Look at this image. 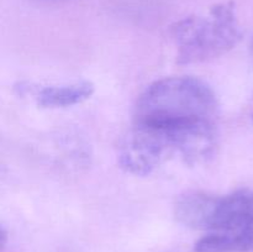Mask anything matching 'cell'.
Wrapping results in <instances>:
<instances>
[{
	"label": "cell",
	"mask_w": 253,
	"mask_h": 252,
	"mask_svg": "<svg viewBox=\"0 0 253 252\" xmlns=\"http://www.w3.org/2000/svg\"><path fill=\"white\" fill-rule=\"evenodd\" d=\"M178 64H194L222 56L242 39L232 2H220L207 14L190 15L170 27Z\"/></svg>",
	"instance_id": "3"
},
{
	"label": "cell",
	"mask_w": 253,
	"mask_h": 252,
	"mask_svg": "<svg viewBox=\"0 0 253 252\" xmlns=\"http://www.w3.org/2000/svg\"><path fill=\"white\" fill-rule=\"evenodd\" d=\"M219 104L212 89L194 77L153 82L138 98L135 124L216 125Z\"/></svg>",
	"instance_id": "2"
},
{
	"label": "cell",
	"mask_w": 253,
	"mask_h": 252,
	"mask_svg": "<svg viewBox=\"0 0 253 252\" xmlns=\"http://www.w3.org/2000/svg\"><path fill=\"white\" fill-rule=\"evenodd\" d=\"M32 89L35 100L42 108H68L88 100L95 86L89 81H81L63 85L37 86Z\"/></svg>",
	"instance_id": "5"
},
{
	"label": "cell",
	"mask_w": 253,
	"mask_h": 252,
	"mask_svg": "<svg viewBox=\"0 0 253 252\" xmlns=\"http://www.w3.org/2000/svg\"><path fill=\"white\" fill-rule=\"evenodd\" d=\"M252 53H253V39H252Z\"/></svg>",
	"instance_id": "8"
},
{
	"label": "cell",
	"mask_w": 253,
	"mask_h": 252,
	"mask_svg": "<svg viewBox=\"0 0 253 252\" xmlns=\"http://www.w3.org/2000/svg\"><path fill=\"white\" fill-rule=\"evenodd\" d=\"M216 146V125H145L133 123L120 152V165L135 175H148L173 157L187 165L205 161Z\"/></svg>",
	"instance_id": "1"
},
{
	"label": "cell",
	"mask_w": 253,
	"mask_h": 252,
	"mask_svg": "<svg viewBox=\"0 0 253 252\" xmlns=\"http://www.w3.org/2000/svg\"><path fill=\"white\" fill-rule=\"evenodd\" d=\"M253 225V190L216 197L207 231H231Z\"/></svg>",
	"instance_id": "4"
},
{
	"label": "cell",
	"mask_w": 253,
	"mask_h": 252,
	"mask_svg": "<svg viewBox=\"0 0 253 252\" xmlns=\"http://www.w3.org/2000/svg\"><path fill=\"white\" fill-rule=\"evenodd\" d=\"M216 195L204 192H188L179 197L174 208L178 222L194 230H208Z\"/></svg>",
	"instance_id": "6"
},
{
	"label": "cell",
	"mask_w": 253,
	"mask_h": 252,
	"mask_svg": "<svg viewBox=\"0 0 253 252\" xmlns=\"http://www.w3.org/2000/svg\"><path fill=\"white\" fill-rule=\"evenodd\" d=\"M253 225L231 231H215L198 240L194 252H251Z\"/></svg>",
	"instance_id": "7"
}]
</instances>
